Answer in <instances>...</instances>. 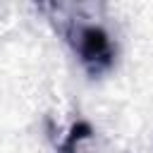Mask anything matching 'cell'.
Returning <instances> with one entry per match:
<instances>
[{
	"label": "cell",
	"instance_id": "obj_2",
	"mask_svg": "<svg viewBox=\"0 0 153 153\" xmlns=\"http://www.w3.org/2000/svg\"><path fill=\"white\" fill-rule=\"evenodd\" d=\"M91 134H93V129H91V124H88L86 120L74 122L72 129H69V134H67L65 141L60 143V151H57V153H76V146H79L84 139H88Z\"/></svg>",
	"mask_w": 153,
	"mask_h": 153
},
{
	"label": "cell",
	"instance_id": "obj_1",
	"mask_svg": "<svg viewBox=\"0 0 153 153\" xmlns=\"http://www.w3.org/2000/svg\"><path fill=\"white\" fill-rule=\"evenodd\" d=\"M67 41L79 57L81 67L91 76H100L108 69H112L117 50L112 43V36L100 24H74L67 31Z\"/></svg>",
	"mask_w": 153,
	"mask_h": 153
}]
</instances>
